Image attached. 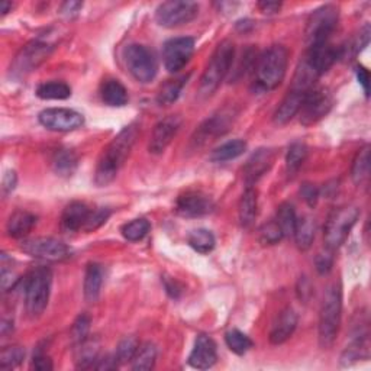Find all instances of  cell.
I'll use <instances>...</instances> for the list:
<instances>
[{
	"label": "cell",
	"instance_id": "cell-44",
	"mask_svg": "<svg viewBox=\"0 0 371 371\" xmlns=\"http://www.w3.org/2000/svg\"><path fill=\"white\" fill-rule=\"evenodd\" d=\"M25 358V351L21 347H6L0 353V368L10 370L18 367Z\"/></svg>",
	"mask_w": 371,
	"mask_h": 371
},
{
	"label": "cell",
	"instance_id": "cell-10",
	"mask_svg": "<svg viewBox=\"0 0 371 371\" xmlns=\"http://www.w3.org/2000/svg\"><path fill=\"white\" fill-rule=\"evenodd\" d=\"M199 14V5L190 0H171L159 5L155 10V21L163 28H177L192 22Z\"/></svg>",
	"mask_w": 371,
	"mask_h": 371
},
{
	"label": "cell",
	"instance_id": "cell-57",
	"mask_svg": "<svg viewBox=\"0 0 371 371\" xmlns=\"http://www.w3.org/2000/svg\"><path fill=\"white\" fill-rule=\"evenodd\" d=\"M280 8H281V3H279V2H259L258 3V9L261 10L263 14H267V15L277 14Z\"/></svg>",
	"mask_w": 371,
	"mask_h": 371
},
{
	"label": "cell",
	"instance_id": "cell-37",
	"mask_svg": "<svg viewBox=\"0 0 371 371\" xmlns=\"http://www.w3.org/2000/svg\"><path fill=\"white\" fill-rule=\"evenodd\" d=\"M307 157V146L303 142H294L290 145L286 155V171L289 177H294L296 172L305 164Z\"/></svg>",
	"mask_w": 371,
	"mask_h": 371
},
{
	"label": "cell",
	"instance_id": "cell-39",
	"mask_svg": "<svg viewBox=\"0 0 371 371\" xmlns=\"http://www.w3.org/2000/svg\"><path fill=\"white\" fill-rule=\"evenodd\" d=\"M370 25H364L358 35H355L347 45L340 48V58L355 57L358 53H361L370 42Z\"/></svg>",
	"mask_w": 371,
	"mask_h": 371
},
{
	"label": "cell",
	"instance_id": "cell-35",
	"mask_svg": "<svg viewBox=\"0 0 371 371\" xmlns=\"http://www.w3.org/2000/svg\"><path fill=\"white\" fill-rule=\"evenodd\" d=\"M99 360V344L89 338L77 345L76 366L79 368H94Z\"/></svg>",
	"mask_w": 371,
	"mask_h": 371
},
{
	"label": "cell",
	"instance_id": "cell-9",
	"mask_svg": "<svg viewBox=\"0 0 371 371\" xmlns=\"http://www.w3.org/2000/svg\"><path fill=\"white\" fill-rule=\"evenodd\" d=\"M53 49L54 47L49 42L41 40L31 41L16 54L14 63L10 64V74L16 79L25 77L27 74L38 68L51 55Z\"/></svg>",
	"mask_w": 371,
	"mask_h": 371
},
{
	"label": "cell",
	"instance_id": "cell-15",
	"mask_svg": "<svg viewBox=\"0 0 371 371\" xmlns=\"http://www.w3.org/2000/svg\"><path fill=\"white\" fill-rule=\"evenodd\" d=\"M215 205L210 197L202 192H186L179 196L176 212L183 218H202L212 214Z\"/></svg>",
	"mask_w": 371,
	"mask_h": 371
},
{
	"label": "cell",
	"instance_id": "cell-46",
	"mask_svg": "<svg viewBox=\"0 0 371 371\" xmlns=\"http://www.w3.org/2000/svg\"><path fill=\"white\" fill-rule=\"evenodd\" d=\"M109 216H110V210L107 207H99L96 210H92L90 216L84 225V231L92 232V231H96L97 228H101L103 224H106Z\"/></svg>",
	"mask_w": 371,
	"mask_h": 371
},
{
	"label": "cell",
	"instance_id": "cell-41",
	"mask_svg": "<svg viewBox=\"0 0 371 371\" xmlns=\"http://www.w3.org/2000/svg\"><path fill=\"white\" fill-rule=\"evenodd\" d=\"M150 229H151L150 222L144 218H140V219H133L128 222V224L123 225L120 232L125 240L131 242H137V241L144 240L148 235V232H150Z\"/></svg>",
	"mask_w": 371,
	"mask_h": 371
},
{
	"label": "cell",
	"instance_id": "cell-47",
	"mask_svg": "<svg viewBox=\"0 0 371 371\" xmlns=\"http://www.w3.org/2000/svg\"><path fill=\"white\" fill-rule=\"evenodd\" d=\"M315 266L319 274H328L333 266V255L332 251L327 248L325 253H319L315 259Z\"/></svg>",
	"mask_w": 371,
	"mask_h": 371
},
{
	"label": "cell",
	"instance_id": "cell-53",
	"mask_svg": "<svg viewBox=\"0 0 371 371\" xmlns=\"http://www.w3.org/2000/svg\"><path fill=\"white\" fill-rule=\"evenodd\" d=\"M16 183H18L16 172L14 170L8 171L6 175L3 176V180H2V192H3V194L8 196V194H10L12 192H14L15 188H16Z\"/></svg>",
	"mask_w": 371,
	"mask_h": 371
},
{
	"label": "cell",
	"instance_id": "cell-50",
	"mask_svg": "<svg viewBox=\"0 0 371 371\" xmlns=\"http://www.w3.org/2000/svg\"><path fill=\"white\" fill-rule=\"evenodd\" d=\"M81 8H83L81 2H66V3L61 5L60 14L63 15L66 19H74V18L79 16Z\"/></svg>",
	"mask_w": 371,
	"mask_h": 371
},
{
	"label": "cell",
	"instance_id": "cell-33",
	"mask_svg": "<svg viewBox=\"0 0 371 371\" xmlns=\"http://www.w3.org/2000/svg\"><path fill=\"white\" fill-rule=\"evenodd\" d=\"M155 360H157V347L153 342H145L140 344L138 351L133 355L131 366L137 371H146L154 368Z\"/></svg>",
	"mask_w": 371,
	"mask_h": 371
},
{
	"label": "cell",
	"instance_id": "cell-8",
	"mask_svg": "<svg viewBox=\"0 0 371 371\" xmlns=\"http://www.w3.org/2000/svg\"><path fill=\"white\" fill-rule=\"evenodd\" d=\"M123 61L128 71L140 83H150L155 79L158 63L150 48L141 44H129L123 49Z\"/></svg>",
	"mask_w": 371,
	"mask_h": 371
},
{
	"label": "cell",
	"instance_id": "cell-19",
	"mask_svg": "<svg viewBox=\"0 0 371 371\" xmlns=\"http://www.w3.org/2000/svg\"><path fill=\"white\" fill-rule=\"evenodd\" d=\"M218 360V350L215 341L207 335H199L194 341V347L189 357V364L197 370H207L214 367Z\"/></svg>",
	"mask_w": 371,
	"mask_h": 371
},
{
	"label": "cell",
	"instance_id": "cell-51",
	"mask_svg": "<svg viewBox=\"0 0 371 371\" xmlns=\"http://www.w3.org/2000/svg\"><path fill=\"white\" fill-rule=\"evenodd\" d=\"M163 283H164V289L168 293L170 298H172V299H179L180 298V294L183 292V287H181V284L176 279L164 276L163 277Z\"/></svg>",
	"mask_w": 371,
	"mask_h": 371
},
{
	"label": "cell",
	"instance_id": "cell-27",
	"mask_svg": "<svg viewBox=\"0 0 371 371\" xmlns=\"http://www.w3.org/2000/svg\"><path fill=\"white\" fill-rule=\"evenodd\" d=\"M53 170L60 177H71L77 170L79 157L68 148H60L53 155L51 159Z\"/></svg>",
	"mask_w": 371,
	"mask_h": 371
},
{
	"label": "cell",
	"instance_id": "cell-21",
	"mask_svg": "<svg viewBox=\"0 0 371 371\" xmlns=\"http://www.w3.org/2000/svg\"><path fill=\"white\" fill-rule=\"evenodd\" d=\"M298 327V315L292 307H286L279 314L273 327L270 331V342L273 345H280L286 342Z\"/></svg>",
	"mask_w": 371,
	"mask_h": 371
},
{
	"label": "cell",
	"instance_id": "cell-13",
	"mask_svg": "<svg viewBox=\"0 0 371 371\" xmlns=\"http://www.w3.org/2000/svg\"><path fill=\"white\" fill-rule=\"evenodd\" d=\"M38 120L44 128L54 132H70L83 127L84 116L77 110L66 107L45 109L40 114Z\"/></svg>",
	"mask_w": 371,
	"mask_h": 371
},
{
	"label": "cell",
	"instance_id": "cell-7",
	"mask_svg": "<svg viewBox=\"0 0 371 371\" xmlns=\"http://www.w3.org/2000/svg\"><path fill=\"white\" fill-rule=\"evenodd\" d=\"M340 19V10L333 5H325L316 9L309 16L306 23V44L307 48L329 42L331 35L337 29Z\"/></svg>",
	"mask_w": 371,
	"mask_h": 371
},
{
	"label": "cell",
	"instance_id": "cell-36",
	"mask_svg": "<svg viewBox=\"0 0 371 371\" xmlns=\"http://www.w3.org/2000/svg\"><path fill=\"white\" fill-rule=\"evenodd\" d=\"M188 241L192 248L199 254H209L215 248V244H216L214 233L203 228L192 231L189 233Z\"/></svg>",
	"mask_w": 371,
	"mask_h": 371
},
{
	"label": "cell",
	"instance_id": "cell-2",
	"mask_svg": "<svg viewBox=\"0 0 371 371\" xmlns=\"http://www.w3.org/2000/svg\"><path fill=\"white\" fill-rule=\"evenodd\" d=\"M342 316V292L340 284H332L324 296L319 312V345L329 350L337 341Z\"/></svg>",
	"mask_w": 371,
	"mask_h": 371
},
{
	"label": "cell",
	"instance_id": "cell-3",
	"mask_svg": "<svg viewBox=\"0 0 371 371\" xmlns=\"http://www.w3.org/2000/svg\"><path fill=\"white\" fill-rule=\"evenodd\" d=\"M289 51L283 45H273L258 57L255 66L257 86L261 90H274L286 76Z\"/></svg>",
	"mask_w": 371,
	"mask_h": 371
},
{
	"label": "cell",
	"instance_id": "cell-24",
	"mask_svg": "<svg viewBox=\"0 0 371 371\" xmlns=\"http://www.w3.org/2000/svg\"><path fill=\"white\" fill-rule=\"evenodd\" d=\"M105 280V270L101 264L90 263L86 267V274H84V284H83V293L84 299L93 303L99 299L102 292Z\"/></svg>",
	"mask_w": 371,
	"mask_h": 371
},
{
	"label": "cell",
	"instance_id": "cell-16",
	"mask_svg": "<svg viewBox=\"0 0 371 371\" xmlns=\"http://www.w3.org/2000/svg\"><path fill=\"white\" fill-rule=\"evenodd\" d=\"M181 123L183 120L179 115H170L159 120L153 131L150 145H148L150 153L155 155L163 154L166 151V148L172 141V138L179 133Z\"/></svg>",
	"mask_w": 371,
	"mask_h": 371
},
{
	"label": "cell",
	"instance_id": "cell-30",
	"mask_svg": "<svg viewBox=\"0 0 371 371\" xmlns=\"http://www.w3.org/2000/svg\"><path fill=\"white\" fill-rule=\"evenodd\" d=\"M35 94L42 101H66L71 96V88L64 81H45L36 88Z\"/></svg>",
	"mask_w": 371,
	"mask_h": 371
},
{
	"label": "cell",
	"instance_id": "cell-12",
	"mask_svg": "<svg viewBox=\"0 0 371 371\" xmlns=\"http://www.w3.org/2000/svg\"><path fill=\"white\" fill-rule=\"evenodd\" d=\"M21 250L32 258L45 259V261H63L71 254L68 246L55 238H32L23 241Z\"/></svg>",
	"mask_w": 371,
	"mask_h": 371
},
{
	"label": "cell",
	"instance_id": "cell-58",
	"mask_svg": "<svg viewBox=\"0 0 371 371\" xmlns=\"http://www.w3.org/2000/svg\"><path fill=\"white\" fill-rule=\"evenodd\" d=\"M12 5L10 2H8V0H3L2 3H0V12H2V16H5L6 14H9V12L12 10Z\"/></svg>",
	"mask_w": 371,
	"mask_h": 371
},
{
	"label": "cell",
	"instance_id": "cell-34",
	"mask_svg": "<svg viewBox=\"0 0 371 371\" xmlns=\"http://www.w3.org/2000/svg\"><path fill=\"white\" fill-rule=\"evenodd\" d=\"M368 176H370V146L366 145L357 153L354 158L351 177L357 186H361L368 180Z\"/></svg>",
	"mask_w": 371,
	"mask_h": 371
},
{
	"label": "cell",
	"instance_id": "cell-28",
	"mask_svg": "<svg viewBox=\"0 0 371 371\" xmlns=\"http://www.w3.org/2000/svg\"><path fill=\"white\" fill-rule=\"evenodd\" d=\"M257 209H258V193L253 186H248L240 201L238 212H240V222L242 228L253 227L254 220L257 218Z\"/></svg>",
	"mask_w": 371,
	"mask_h": 371
},
{
	"label": "cell",
	"instance_id": "cell-20",
	"mask_svg": "<svg viewBox=\"0 0 371 371\" xmlns=\"http://www.w3.org/2000/svg\"><path fill=\"white\" fill-rule=\"evenodd\" d=\"M233 114L232 110H222V112L214 115L212 118H209L203 125L199 128L196 133V142L197 144H203L209 138H216L224 135L233 122Z\"/></svg>",
	"mask_w": 371,
	"mask_h": 371
},
{
	"label": "cell",
	"instance_id": "cell-32",
	"mask_svg": "<svg viewBox=\"0 0 371 371\" xmlns=\"http://www.w3.org/2000/svg\"><path fill=\"white\" fill-rule=\"evenodd\" d=\"M188 79L189 76H183L179 79H172V80L166 81L157 94V102L162 106H170L175 103L179 99L184 84L188 83Z\"/></svg>",
	"mask_w": 371,
	"mask_h": 371
},
{
	"label": "cell",
	"instance_id": "cell-4",
	"mask_svg": "<svg viewBox=\"0 0 371 371\" xmlns=\"http://www.w3.org/2000/svg\"><path fill=\"white\" fill-rule=\"evenodd\" d=\"M53 273L47 267H36L23 279L25 309L31 318L44 314L51 294Z\"/></svg>",
	"mask_w": 371,
	"mask_h": 371
},
{
	"label": "cell",
	"instance_id": "cell-42",
	"mask_svg": "<svg viewBox=\"0 0 371 371\" xmlns=\"http://www.w3.org/2000/svg\"><path fill=\"white\" fill-rule=\"evenodd\" d=\"M138 347H140V341L137 340V337H125L123 340H120L115 353L119 366L131 363L133 355L138 351Z\"/></svg>",
	"mask_w": 371,
	"mask_h": 371
},
{
	"label": "cell",
	"instance_id": "cell-48",
	"mask_svg": "<svg viewBox=\"0 0 371 371\" xmlns=\"http://www.w3.org/2000/svg\"><path fill=\"white\" fill-rule=\"evenodd\" d=\"M31 367L36 371H51L54 368V364L51 358H49L44 351L38 350L34 354Z\"/></svg>",
	"mask_w": 371,
	"mask_h": 371
},
{
	"label": "cell",
	"instance_id": "cell-52",
	"mask_svg": "<svg viewBox=\"0 0 371 371\" xmlns=\"http://www.w3.org/2000/svg\"><path fill=\"white\" fill-rule=\"evenodd\" d=\"M0 281H2L3 292H8V290H12V289H14L16 286V284L19 283V279L15 276L14 271L6 270L3 267L2 274H0Z\"/></svg>",
	"mask_w": 371,
	"mask_h": 371
},
{
	"label": "cell",
	"instance_id": "cell-56",
	"mask_svg": "<svg viewBox=\"0 0 371 371\" xmlns=\"http://www.w3.org/2000/svg\"><path fill=\"white\" fill-rule=\"evenodd\" d=\"M119 367V363L115 355H106V357H99V360L94 366L96 370H115Z\"/></svg>",
	"mask_w": 371,
	"mask_h": 371
},
{
	"label": "cell",
	"instance_id": "cell-29",
	"mask_svg": "<svg viewBox=\"0 0 371 371\" xmlns=\"http://www.w3.org/2000/svg\"><path fill=\"white\" fill-rule=\"evenodd\" d=\"M315 232H316L315 220L311 216L298 218L293 237L296 240V244L299 246V250L305 251L311 248V245L315 240Z\"/></svg>",
	"mask_w": 371,
	"mask_h": 371
},
{
	"label": "cell",
	"instance_id": "cell-23",
	"mask_svg": "<svg viewBox=\"0 0 371 371\" xmlns=\"http://www.w3.org/2000/svg\"><path fill=\"white\" fill-rule=\"evenodd\" d=\"M306 93L303 92L293 90V89L289 90V93L283 99V102L280 103V106L274 112L273 120L276 125H286V123H289L296 115L299 114Z\"/></svg>",
	"mask_w": 371,
	"mask_h": 371
},
{
	"label": "cell",
	"instance_id": "cell-17",
	"mask_svg": "<svg viewBox=\"0 0 371 371\" xmlns=\"http://www.w3.org/2000/svg\"><path fill=\"white\" fill-rule=\"evenodd\" d=\"M340 60V48H335L329 42L307 48L305 61L320 77Z\"/></svg>",
	"mask_w": 371,
	"mask_h": 371
},
{
	"label": "cell",
	"instance_id": "cell-5",
	"mask_svg": "<svg viewBox=\"0 0 371 371\" xmlns=\"http://www.w3.org/2000/svg\"><path fill=\"white\" fill-rule=\"evenodd\" d=\"M235 60V47L231 41H222L210 57L201 80V94H214L225 80Z\"/></svg>",
	"mask_w": 371,
	"mask_h": 371
},
{
	"label": "cell",
	"instance_id": "cell-25",
	"mask_svg": "<svg viewBox=\"0 0 371 371\" xmlns=\"http://www.w3.org/2000/svg\"><path fill=\"white\" fill-rule=\"evenodd\" d=\"M36 218L34 214L28 212V210H16L10 215L8 225H6V232L9 237L12 238H23L34 229L36 225Z\"/></svg>",
	"mask_w": 371,
	"mask_h": 371
},
{
	"label": "cell",
	"instance_id": "cell-22",
	"mask_svg": "<svg viewBox=\"0 0 371 371\" xmlns=\"http://www.w3.org/2000/svg\"><path fill=\"white\" fill-rule=\"evenodd\" d=\"M92 210L83 202H71L66 206L61 215V228L66 232H77L84 229Z\"/></svg>",
	"mask_w": 371,
	"mask_h": 371
},
{
	"label": "cell",
	"instance_id": "cell-40",
	"mask_svg": "<svg viewBox=\"0 0 371 371\" xmlns=\"http://www.w3.org/2000/svg\"><path fill=\"white\" fill-rule=\"evenodd\" d=\"M225 342L228 348L237 355H244L253 348V341L248 335L238 329H231L225 333Z\"/></svg>",
	"mask_w": 371,
	"mask_h": 371
},
{
	"label": "cell",
	"instance_id": "cell-31",
	"mask_svg": "<svg viewBox=\"0 0 371 371\" xmlns=\"http://www.w3.org/2000/svg\"><path fill=\"white\" fill-rule=\"evenodd\" d=\"M246 150V142L242 140H232L225 144H222L220 146L215 148L210 154V162L214 163H225L231 162V159H235L241 157Z\"/></svg>",
	"mask_w": 371,
	"mask_h": 371
},
{
	"label": "cell",
	"instance_id": "cell-55",
	"mask_svg": "<svg viewBox=\"0 0 371 371\" xmlns=\"http://www.w3.org/2000/svg\"><path fill=\"white\" fill-rule=\"evenodd\" d=\"M312 284L311 281H309L306 277H300L299 280V284H298V294H299V299L303 300L305 303L311 299L312 296Z\"/></svg>",
	"mask_w": 371,
	"mask_h": 371
},
{
	"label": "cell",
	"instance_id": "cell-26",
	"mask_svg": "<svg viewBox=\"0 0 371 371\" xmlns=\"http://www.w3.org/2000/svg\"><path fill=\"white\" fill-rule=\"evenodd\" d=\"M101 97L107 106L112 107H122L129 101L128 90L125 89V86L116 79H107L102 83Z\"/></svg>",
	"mask_w": 371,
	"mask_h": 371
},
{
	"label": "cell",
	"instance_id": "cell-11",
	"mask_svg": "<svg viewBox=\"0 0 371 371\" xmlns=\"http://www.w3.org/2000/svg\"><path fill=\"white\" fill-rule=\"evenodd\" d=\"M333 105V97L325 88H314L309 90L303 99L302 107L299 110L300 122L305 127H311L314 123L324 119Z\"/></svg>",
	"mask_w": 371,
	"mask_h": 371
},
{
	"label": "cell",
	"instance_id": "cell-43",
	"mask_svg": "<svg viewBox=\"0 0 371 371\" xmlns=\"http://www.w3.org/2000/svg\"><path fill=\"white\" fill-rule=\"evenodd\" d=\"M284 238V235L279 227V224L274 220H270L259 228L258 240L263 245H276Z\"/></svg>",
	"mask_w": 371,
	"mask_h": 371
},
{
	"label": "cell",
	"instance_id": "cell-38",
	"mask_svg": "<svg viewBox=\"0 0 371 371\" xmlns=\"http://www.w3.org/2000/svg\"><path fill=\"white\" fill-rule=\"evenodd\" d=\"M276 222L279 224L284 237H292V235L294 233L296 222H298V216H296V210L293 205L286 203V202L281 203L277 209Z\"/></svg>",
	"mask_w": 371,
	"mask_h": 371
},
{
	"label": "cell",
	"instance_id": "cell-6",
	"mask_svg": "<svg viewBox=\"0 0 371 371\" xmlns=\"http://www.w3.org/2000/svg\"><path fill=\"white\" fill-rule=\"evenodd\" d=\"M358 218H360V209L353 205L332 210L324 228V240L328 250L335 251L340 248L357 224Z\"/></svg>",
	"mask_w": 371,
	"mask_h": 371
},
{
	"label": "cell",
	"instance_id": "cell-1",
	"mask_svg": "<svg viewBox=\"0 0 371 371\" xmlns=\"http://www.w3.org/2000/svg\"><path fill=\"white\" fill-rule=\"evenodd\" d=\"M137 137L138 129L133 125L127 127L105 148L94 171V183L97 186H107L115 180L119 170L128 159Z\"/></svg>",
	"mask_w": 371,
	"mask_h": 371
},
{
	"label": "cell",
	"instance_id": "cell-14",
	"mask_svg": "<svg viewBox=\"0 0 371 371\" xmlns=\"http://www.w3.org/2000/svg\"><path fill=\"white\" fill-rule=\"evenodd\" d=\"M194 53V40L190 36H177L163 47V63L167 71L177 73L189 63Z\"/></svg>",
	"mask_w": 371,
	"mask_h": 371
},
{
	"label": "cell",
	"instance_id": "cell-18",
	"mask_svg": "<svg viewBox=\"0 0 371 371\" xmlns=\"http://www.w3.org/2000/svg\"><path fill=\"white\" fill-rule=\"evenodd\" d=\"M274 163V151L270 148H259L244 166V180L248 186H253L270 171Z\"/></svg>",
	"mask_w": 371,
	"mask_h": 371
},
{
	"label": "cell",
	"instance_id": "cell-45",
	"mask_svg": "<svg viewBox=\"0 0 371 371\" xmlns=\"http://www.w3.org/2000/svg\"><path fill=\"white\" fill-rule=\"evenodd\" d=\"M89 331H90V318L88 315H80L76 319V322L73 324V328H71L73 341L76 342L77 345L81 344L83 341L88 340Z\"/></svg>",
	"mask_w": 371,
	"mask_h": 371
},
{
	"label": "cell",
	"instance_id": "cell-49",
	"mask_svg": "<svg viewBox=\"0 0 371 371\" xmlns=\"http://www.w3.org/2000/svg\"><path fill=\"white\" fill-rule=\"evenodd\" d=\"M300 194L303 197V201L309 206H315L319 199V189L312 183H305L300 189Z\"/></svg>",
	"mask_w": 371,
	"mask_h": 371
},
{
	"label": "cell",
	"instance_id": "cell-54",
	"mask_svg": "<svg viewBox=\"0 0 371 371\" xmlns=\"http://www.w3.org/2000/svg\"><path fill=\"white\" fill-rule=\"evenodd\" d=\"M355 74H357L358 83L361 84V88H363L366 96L368 97V94H370V73H368V70L364 66L358 64L355 67Z\"/></svg>",
	"mask_w": 371,
	"mask_h": 371
}]
</instances>
